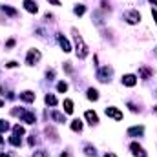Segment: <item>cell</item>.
Returning a JSON list of instances; mask_svg holds the SVG:
<instances>
[{
    "mask_svg": "<svg viewBox=\"0 0 157 157\" xmlns=\"http://www.w3.org/2000/svg\"><path fill=\"white\" fill-rule=\"evenodd\" d=\"M0 157H9V155H6V154H0Z\"/></svg>",
    "mask_w": 157,
    "mask_h": 157,
    "instance_id": "74e56055",
    "label": "cell"
},
{
    "mask_svg": "<svg viewBox=\"0 0 157 157\" xmlns=\"http://www.w3.org/2000/svg\"><path fill=\"white\" fill-rule=\"evenodd\" d=\"M6 66H7V68H15V66H17V62H15V60H11V62H7Z\"/></svg>",
    "mask_w": 157,
    "mask_h": 157,
    "instance_id": "d6a6232c",
    "label": "cell"
},
{
    "mask_svg": "<svg viewBox=\"0 0 157 157\" xmlns=\"http://www.w3.org/2000/svg\"><path fill=\"white\" fill-rule=\"evenodd\" d=\"M13 133L20 137V135H24V133H26V130H24V126H20V124H15V126H13Z\"/></svg>",
    "mask_w": 157,
    "mask_h": 157,
    "instance_id": "7402d4cb",
    "label": "cell"
},
{
    "mask_svg": "<svg viewBox=\"0 0 157 157\" xmlns=\"http://www.w3.org/2000/svg\"><path fill=\"white\" fill-rule=\"evenodd\" d=\"M46 77H48V78H53V77H55V71H53V70H49V71L46 73Z\"/></svg>",
    "mask_w": 157,
    "mask_h": 157,
    "instance_id": "4dcf8cb0",
    "label": "cell"
},
{
    "mask_svg": "<svg viewBox=\"0 0 157 157\" xmlns=\"http://www.w3.org/2000/svg\"><path fill=\"white\" fill-rule=\"evenodd\" d=\"M33 157H49V155H48L46 152H37V154H35Z\"/></svg>",
    "mask_w": 157,
    "mask_h": 157,
    "instance_id": "f546056e",
    "label": "cell"
},
{
    "mask_svg": "<svg viewBox=\"0 0 157 157\" xmlns=\"http://www.w3.org/2000/svg\"><path fill=\"white\" fill-rule=\"evenodd\" d=\"M71 130L73 132H82V121H78V119L71 121Z\"/></svg>",
    "mask_w": 157,
    "mask_h": 157,
    "instance_id": "44dd1931",
    "label": "cell"
},
{
    "mask_svg": "<svg viewBox=\"0 0 157 157\" xmlns=\"http://www.w3.org/2000/svg\"><path fill=\"white\" fill-rule=\"evenodd\" d=\"M28 144H29V146H33V144H35V135H29V139H28Z\"/></svg>",
    "mask_w": 157,
    "mask_h": 157,
    "instance_id": "f1b7e54d",
    "label": "cell"
},
{
    "mask_svg": "<svg viewBox=\"0 0 157 157\" xmlns=\"http://www.w3.org/2000/svg\"><path fill=\"white\" fill-rule=\"evenodd\" d=\"M13 115H20V119H22L26 124H35V122H37L35 113H31V112H26V110H13Z\"/></svg>",
    "mask_w": 157,
    "mask_h": 157,
    "instance_id": "7a4b0ae2",
    "label": "cell"
},
{
    "mask_svg": "<svg viewBox=\"0 0 157 157\" xmlns=\"http://www.w3.org/2000/svg\"><path fill=\"white\" fill-rule=\"evenodd\" d=\"M84 117H86V121L91 124V126H95V124H99V115L95 113V112H91V110H88L86 113H84Z\"/></svg>",
    "mask_w": 157,
    "mask_h": 157,
    "instance_id": "4fadbf2b",
    "label": "cell"
},
{
    "mask_svg": "<svg viewBox=\"0 0 157 157\" xmlns=\"http://www.w3.org/2000/svg\"><path fill=\"white\" fill-rule=\"evenodd\" d=\"M7 130H9V122L4 121V119H0V133L2 132H7Z\"/></svg>",
    "mask_w": 157,
    "mask_h": 157,
    "instance_id": "4316f807",
    "label": "cell"
},
{
    "mask_svg": "<svg viewBox=\"0 0 157 157\" xmlns=\"http://www.w3.org/2000/svg\"><path fill=\"white\" fill-rule=\"evenodd\" d=\"M104 113L108 115V117H112L113 121H122V112L115 108V106H108L106 110H104Z\"/></svg>",
    "mask_w": 157,
    "mask_h": 157,
    "instance_id": "8992f818",
    "label": "cell"
},
{
    "mask_svg": "<svg viewBox=\"0 0 157 157\" xmlns=\"http://www.w3.org/2000/svg\"><path fill=\"white\" fill-rule=\"evenodd\" d=\"M84 154H86L88 157H95L97 155V152H95V148H93L91 144H86V146H84Z\"/></svg>",
    "mask_w": 157,
    "mask_h": 157,
    "instance_id": "d6986e66",
    "label": "cell"
},
{
    "mask_svg": "<svg viewBox=\"0 0 157 157\" xmlns=\"http://www.w3.org/2000/svg\"><path fill=\"white\" fill-rule=\"evenodd\" d=\"M51 117L55 119L57 122H66V115H64V113H60V112H53V113H51Z\"/></svg>",
    "mask_w": 157,
    "mask_h": 157,
    "instance_id": "ffe728a7",
    "label": "cell"
},
{
    "mask_svg": "<svg viewBox=\"0 0 157 157\" xmlns=\"http://www.w3.org/2000/svg\"><path fill=\"white\" fill-rule=\"evenodd\" d=\"M104 157H117V155H115V154H112V152H108V154H106Z\"/></svg>",
    "mask_w": 157,
    "mask_h": 157,
    "instance_id": "d590c367",
    "label": "cell"
},
{
    "mask_svg": "<svg viewBox=\"0 0 157 157\" xmlns=\"http://www.w3.org/2000/svg\"><path fill=\"white\" fill-rule=\"evenodd\" d=\"M40 57H42L40 49H37V48L29 49V51H28V55H26V64H28V66H35V64L40 60Z\"/></svg>",
    "mask_w": 157,
    "mask_h": 157,
    "instance_id": "3957f363",
    "label": "cell"
},
{
    "mask_svg": "<svg viewBox=\"0 0 157 157\" xmlns=\"http://www.w3.org/2000/svg\"><path fill=\"white\" fill-rule=\"evenodd\" d=\"M13 46H15V39H9L7 42H6V48H7V49H9V48H13Z\"/></svg>",
    "mask_w": 157,
    "mask_h": 157,
    "instance_id": "83f0119b",
    "label": "cell"
},
{
    "mask_svg": "<svg viewBox=\"0 0 157 157\" xmlns=\"http://www.w3.org/2000/svg\"><path fill=\"white\" fill-rule=\"evenodd\" d=\"M57 90H59V93H66V91H68V82L60 80V82L57 84Z\"/></svg>",
    "mask_w": 157,
    "mask_h": 157,
    "instance_id": "cb8c5ba5",
    "label": "cell"
},
{
    "mask_svg": "<svg viewBox=\"0 0 157 157\" xmlns=\"http://www.w3.org/2000/svg\"><path fill=\"white\" fill-rule=\"evenodd\" d=\"M130 150H132L133 157H148V154L144 152V148H143L139 143H132V144H130Z\"/></svg>",
    "mask_w": 157,
    "mask_h": 157,
    "instance_id": "ba28073f",
    "label": "cell"
},
{
    "mask_svg": "<svg viewBox=\"0 0 157 157\" xmlns=\"http://www.w3.org/2000/svg\"><path fill=\"white\" fill-rule=\"evenodd\" d=\"M121 82H122L124 86H128V88H133V86L137 84V77H135V75H132V73H126V75H122Z\"/></svg>",
    "mask_w": 157,
    "mask_h": 157,
    "instance_id": "9c48e42d",
    "label": "cell"
},
{
    "mask_svg": "<svg viewBox=\"0 0 157 157\" xmlns=\"http://www.w3.org/2000/svg\"><path fill=\"white\" fill-rule=\"evenodd\" d=\"M152 15H154V18H155V24H157V9H155V7L152 9Z\"/></svg>",
    "mask_w": 157,
    "mask_h": 157,
    "instance_id": "836d02e7",
    "label": "cell"
},
{
    "mask_svg": "<svg viewBox=\"0 0 157 157\" xmlns=\"http://www.w3.org/2000/svg\"><path fill=\"white\" fill-rule=\"evenodd\" d=\"M73 101L71 99H64V113H68V115H71L73 113Z\"/></svg>",
    "mask_w": 157,
    "mask_h": 157,
    "instance_id": "5bb4252c",
    "label": "cell"
},
{
    "mask_svg": "<svg viewBox=\"0 0 157 157\" xmlns=\"http://www.w3.org/2000/svg\"><path fill=\"white\" fill-rule=\"evenodd\" d=\"M73 39H75V53H77L78 59H86V55H88V46H86V42H84V39L78 35L77 29H73Z\"/></svg>",
    "mask_w": 157,
    "mask_h": 157,
    "instance_id": "6da1fadb",
    "label": "cell"
},
{
    "mask_svg": "<svg viewBox=\"0 0 157 157\" xmlns=\"http://www.w3.org/2000/svg\"><path fill=\"white\" fill-rule=\"evenodd\" d=\"M20 143H22V141H20V137H18V135H15V133H13V135L9 137V144H13V146H20Z\"/></svg>",
    "mask_w": 157,
    "mask_h": 157,
    "instance_id": "d4e9b609",
    "label": "cell"
},
{
    "mask_svg": "<svg viewBox=\"0 0 157 157\" xmlns=\"http://www.w3.org/2000/svg\"><path fill=\"white\" fill-rule=\"evenodd\" d=\"M24 9H26L28 13H31V15H37V13H39V6H37V2H33V0H24Z\"/></svg>",
    "mask_w": 157,
    "mask_h": 157,
    "instance_id": "30bf717a",
    "label": "cell"
},
{
    "mask_svg": "<svg viewBox=\"0 0 157 157\" xmlns=\"http://www.w3.org/2000/svg\"><path fill=\"white\" fill-rule=\"evenodd\" d=\"M0 9H2L6 15H9V17H18V11H17V9H13L11 6H2Z\"/></svg>",
    "mask_w": 157,
    "mask_h": 157,
    "instance_id": "9a60e30c",
    "label": "cell"
},
{
    "mask_svg": "<svg viewBox=\"0 0 157 157\" xmlns=\"http://www.w3.org/2000/svg\"><path fill=\"white\" fill-rule=\"evenodd\" d=\"M124 20L128 22V24H139L141 22V13L137 11V9H130V11H126L124 13Z\"/></svg>",
    "mask_w": 157,
    "mask_h": 157,
    "instance_id": "277c9868",
    "label": "cell"
},
{
    "mask_svg": "<svg viewBox=\"0 0 157 157\" xmlns=\"http://www.w3.org/2000/svg\"><path fill=\"white\" fill-rule=\"evenodd\" d=\"M2 106H4V102H2V101H0V108H2Z\"/></svg>",
    "mask_w": 157,
    "mask_h": 157,
    "instance_id": "f35d334b",
    "label": "cell"
},
{
    "mask_svg": "<svg viewBox=\"0 0 157 157\" xmlns=\"http://www.w3.org/2000/svg\"><path fill=\"white\" fill-rule=\"evenodd\" d=\"M88 99H90V101H99V91H97L95 88H90V90H88Z\"/></svg>",
    "mask_w": 157,
    "mask_h": 157,
    "instance_id": "2e32d148",
    "label": "cell"
},
{
    "mask_svg": "<svg viewBox=\"0 0 157 157\" xmlns=\"http://www.w3.org/2000/svg\"><path fill=\"white\" fill-rule=\"evenodd\" d=\"M44 101H46V104H48V106H55V104H57V97H55L53 93H48Z\"/></svg>",
    "mask_w": 157,
    "mask_h": 157,
    "instance_id": "e0dca14e",
    "label": "cell"
},
{
    "mask_svg": "<svg viewBox=\"0 0 157 157\" xmlns=\"http://www.w3.org/2000/svg\"><path fill=\"white\" fill-rule=\"evenodd\" d=\"M48 2H51L53 6H60V2H59V0H48Z\"/></svg>",
    "mask_w": 157,
    "mask_h": 157,
    "instance_id": "e575fe53",
    "label": "cell"
},
{
    "mask_svg": "<svg viewBox=\"0 0 157 157\" xmlns=\"http://www.w3.org/2000/svg\"><path fill=\"white\" fill-rule=\"evenodd\" d=\"M46 133H48V137L51 135V139H53V141H59V135H57V132H55L53 128H49V126H48V128H46Z\"/></svg>",
    "mask_w": 157,
    "mask_h": 157,
    "instance_id": "484cf974",
    "label": "cell"
},
{
    "mask_svg": "<svg viewBox=\"0 0 157 157\" xmlns=\"http://www.w3.org/2000/svg\"><path fill=\"white\" fill-rule=\"evenodd\" d=\"M112 73H113V70H112L110 66H104V68H101V70L97 71V78H99L101 82H108L110 77H112Z\"/></svg>",
    "mask_w": 157,
    "mask_h": 157,
    "instance_id": "5b68a950",
    "label": "cell"
},
{
    "mask_svg": "<svg viewBox=\"0 0 157 157\" xmlns=\"http://www.w3.org/2000/svg\"><path fill=\"white\" fill-rule=\"evenodd\" d=\"M57 42H59V46L62 48V51H64V53H70V51H71V44H70V40L66 39L64 35L57 33Z\"/></svg>",
    "mask_w": 157,
    "mask_h": 157,
    "instance_id": "52a82bcc",
    "label": "cell"
},
{
    "mask_svg": "<svg viewBox=\"0 0 157 157\" xmlns=\"http://www.w3.org/2000/svg\"><path fill=\"white\" fill-rule=\"evenodd\" d=\"M2 143H4V139H2V137H0V144H2Z\"/></svg>",
    "mask_w": 157,
    "mask_h": 157,
    "instance_id": "ab89813d",
    "label": "cell"
},
{
    "mask_svg": "<svg viewBox=\"0 0 157 157\" xmlns=\"http://www.w3.org/2000/svg\"><path fill=\"white\" fill-rule=\"evenodd\" d=\"M35 91H31V90H26V91H22L20 93V101H24V102H33L35 101Z\"/></svg>",
    "mask_w": 157,
    "mask_h": 157,
    "instance_id": "8fae6325",
    "label": "cell"
},
{
    "mask_svg": "<svg viewBox=\"0 0 157 157\" xmlns=\"http://www.w3.org/2000/svg\"><path fill=\"white\" fill-rule=\"evenodd\" d=\"M143 133H144V126H132L128 130L130 137H143Z\"/></svg>",
    "mask_w": 157,
    "mask_h": 157,
    "instance_id": "7c38bea8",
    "label": "cell"
},
{
    "mask_svg": "<svg viewBox=\"0 0 157 157\" xmlns=\"http://www.w3.org/2000/svg\"><path fill=\"white\" fill-rule=\"evenodd\" d=\"M139 73H141V77H143V78H148V77H150V75H152V73H154V71H152L150 68H146V66H143Z\"/></svg>",
    "mask_w": 157,
    "mask_h": 157,
    "instance_id": "603a6c76",
    "label": "cell"
},
{
    "mask_svg": "<svg viewBox=\"0 0 157 157\" xmlns=\"http://www.w3.org/2000/svg\"><path fill=\"white\" fill-rule=\"evenodd\" d=\"M150 4H152V6H157V0H150Z\"/></svg>",
    "mask_w": 157,
    "mask_h": 157,
    "instance_id": "8d00e7d4",
    "label": "cell"
},
{
    "mask_svg": "<svg viewBox=\"0 0 157 157\" xmlns=\"http://www.w3.org/2000/svg\"><path fill=\"white\" fill-rule=\"evenodd\" d=\"M64 68H66V71H68V73H71V71H73V68L70 66V62H66V66H64Z\"/></svg>",
    "mask_w": 157,
    "mask_h": 157,
    "instance_id": "1f68e13d",
    "label": "cell"
},
{
    "mask_svg": "<svg viewBox=\"0 0 157 157\" xmlns=\"http://www.w3.org/2000/svg\"><path fill=\"white\" fill-rule=\"evenodd\" d=\"M73 13H75L77 17H82V15L86 13V6H82V4H77V6L73 7Z\"/></svg>",
    "mask_w": 157,
    "mask_h": 157,
    "instance_id": "ac0fdd59",
    "label": "cell"
},
{
    "mask_svg": "<svg viewBox=\"0 0 157 157\" xmlns=\"http://www.w3.org/2000/svg\"><path fill=\"white\" fill-rule=\"evenodd\" d=\"M154 112H155V113H157V106H155V108H154Z\"/></svg>",
    "mask_w": 157,
    "mask_h": 157,
    "instance_id": "60d3db41",
    "label": "cell"
}]
</instances>
